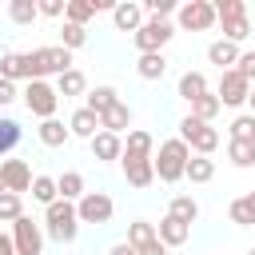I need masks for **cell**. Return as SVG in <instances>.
Here are the masks:
<instances>
[{
    "label": "cell",
    "mask_w": 255,
    "mask_h": 255,
    "mask_svg": "<svg viewBox=\"0 0 255 255\" xmlns=\"http://www.w3.org/2000/svg\"><path fill=\"white\" fill-rule=\"evenodd\" d=\"M187 159H191V147H187L179 135H175V139H163L159 151L151 155V163H155V179H163V183L183 179V175H187Z\"/></svg>",
    "instance_id": "6da1fadb"
},
{
    "label": "cell",
    "mask_w": 255,
    "mask_h": 255,
    "mask_svg": "<svg viewBox=\"0 0 255 255\" xmlns=\"http://www.w3.org/2000/svg\"><path fill=\"white\" fill-rule=\"evenodd\" d=\"M44 227H48V235H52L56 243H72V239H76V231H80L76 203H68V199H56V203L44 211Z\"/></svg>",
    "instance_id": "7a4b0ae2"
},
{
    "label": "cell",
    "mask_w": 255,
    "mask_h": 255,
    "mask_svg": "<svg viewBox=\"0 0 255 255\" xmlns=\"http://www.w3.org/2000/svg\"><path fill=\"white\" fill-rule=\"evenodd\" d=\"M179 139L195 151V155H211L215 147H219V131L211 128V124H203V120H195V116H187V120H179Z\"/></svg>",
    "instance_id": "3957f363"
},
{
    "label": "cell",
    "mask_w": 255,
    "mask_h": 255,
    "mask_svg": "<svg viewBox=\"0 0 255 255\" xmlns=\"http://www.w3.org/2000/svg\"><path fill=\"white\" fill-rule=\"evenodd\" d=\"M24 108L40 120H56V108H60V92L48 84V80H32L24 88Z\"/></svg>",
    "instance_id": "277c9868"
},
{
    "label": "cell",
    "mask_w": 255,
    "mask_h": 255,
    "mask_svg": "<svg viewBox=\"0 0 255 255\" xmlns=\"http://www.w3.org/2000/svg\"><path fill=\"white\" fill-rule=\"evenodd\" d=\"M179 28H187V32H207L219 16H215V4L211 0H187V4H179Z\"/></svg>",
    "instance_id": "5b68a950"
},
{
    "label": "cell",
    "mask_w": 255,
    "mask_h": 255,
    "mask_svg": "<svg viewBox=\"0 0 255 255\" xmlns=\"http://www.w3.org/2000/svg\"><path fill=\"white\" fill-rule=\"evenodd\" d=\"M171 36H175V28H171L167 20H143L139 32H135L131 40H135L139 56H147V52H163V44H167Z\"/></svg>",
    "instance_id": "8992f818"
},
{
    "label": "cell",
    "mask_w": 255,
    "mask_h": 255,
    "mask_svg": "<svg viewBox=\"0 0 255 255\" xmlns=\"http://www.w3.org/2000/svg\"><path fill=\"white\" fill-rule=\"evenodd\" d=\"M12 243H16V255H40V251H44V231H40V223L28 219V215H20V219L12 223Z\"/></svg>",
    "instance_id": "52a82bcc"
},
{
    "label": "cell",
    "mask_w": 255,
    "mask_h": 255,
    "mask_svg": "<svg viewBox=\"0 0 255 255\" xmlns=\"http://www.w3.org/2000/svg\"><path fill=\"white\" fill-rule=\"evenodd\" d=\"M112 211H116V203H112V195H104V191H88V195L76 203L80 223H112Z\"/></svg>",
    "instance_id": "ba28073f"
},
{
    "label": "cell",
    "mask_w": 255,
    "mask_h": 255,
    "mask_svg": "<svg viewBox=\"0 0 255 255\" xmlns=\"http://www.w3.org/2000/svg\"><path fill=\"white\" fill-rule=\"evenodd\" d=\"M219 104H227V108H239V104H247V96H251V84L231 68V72H219Z\"/></svg>",
    "instance_id": "9c48e42d"
},
{
    "label": "cell",
    "mask_w": 255,
    "mask_h": 255,
    "mask_svg": "<svg viewBox=\"0 0 255 255\" xmlns=\"http://www.w3.org/2000/svg\"><path fill=\"white\" fill-rule=\"evenodd\" d=\"M0 175H4V187L12 191V195H20V191H32V167H28V159H4L0 163Z\"/></svg>",
    "instance_id": "30bf717a"
},
{
    "label": "cell",
    "mask_w": 255,
    "mask_h": 255,
    "mask_svg": "<svg viewBox=\"0 0 255 255\" xmlns=\"http://www.w3.org/2000/svg\"><path fill=\"white\" fill-rule=\"evenodd\" d=\"M155 235H159L163 247H183V243L191 239V227H187L183 219H175V215H163L159 227H155Z\"/></svg>",
    "instance_id": "8fae6325"
},
{
    "label": "cell",
    "mask_w": 255,
    "mask_h": 255,
    "mask_svg": "<svg viewBox=\"0 0 255 255\" xmlns=\"http://www.w3.org/2000/svg\"><path fill=\"white\" fill-rule=\"evenodd\" d=\"M104 8H116V4H112V0H68V12H64V20L84 28V24H88L96 12H104Z\"/></svg>",
    "instance_id": "7c38bea8"
},
{
    "label": "cell",
    "mask_w": 255,
    "mask_h": 255,
    "mask_svg": "<svg viewBox=\"0 0 255 255\" xmlns=\"http://www.w3.org/2000/svg\"><path fill=\"white\" fill-rule=\"evenodd\" d=\"M112 20H116V28L120 32H139V24H143V4H131V0H124V4H116L112 8Z\"/></svg>",
    "instance_id": "4fadbf2b"
},
{
    "label": "cell",
    "mask_w": 255,
    "mask_h": 255,
    "mask_svg": "<svg viewBox=\"0 0 255 255\" xmlns=\"http://www.w3.org/2000/svg\"><path fill=\"white\" fill-rule=\"evenodd\" d=\"M0 80H32V68H28V52H4L0 56Z\"/></svg>",
    "instance_id": "5bb4252c"
},
{
    "label": "cell",
    "mask_w": 255,
    "mask_h": 255,
    "mask_svg": "<svg viewBox=\"0 0 255 255\" xmlns=\"http://www.w3.org/2000/svg\"><path fill=\"white\" fill-rule=\"evenodd\" d=\"M68 131L92 143V139L100 135V116H96L92 108H80V112H72V120H68Z\"/></svg>",
    "instance_id": "9a60e30c"
},
{
    "label": "cell",
    "mask_w": 255,
    "mask_h": 255,
    "mask_svg": "<svg viewBox=\"0 0 255 255\" xmlns=\"http://www.w3.org/2000/svg\"><path fill=\"white\" fill-rule=\"evenodd\" d=\"M239 56H243V52H239V44H231V40H215V44L207 48V60H211L219 72H231V68L239 64Z\"/></svg>",
    "instance_id": "2e32d148"
},
{
    "label": "cell",
    "mask_w": 255,
    "mask_h": 255,
    "mask_svg": "<svg viewBox=\"0 0 255 255\" xmlns=\"http://www.w3.org/2000/svg\"><path fill=\"white\" fill-rule=\"evenodd\" d=\"M128 124H131V108L120 100V104H112L104 116H100V131H112V135H124L128 131Z\"/></svg>",
    "instance_id": "e0dca14e"
},
{
    "label": "cell",
    "mask_w": 255,
    "mask_h": 255,
    "mask_svg": "<svg viewBox=\"0 0 255 255\" xmlns=\"http://www.w3.org/2000/svg\"><path fill=\"white\" fill-rule=\"evenodd\" d=\"M92 155H96V159H104V163L124 159V139H120V135H112V131H100V135L92 139Z\"/></svg>",
    "instance_id": "ac0fdd59"
},
{
    "label": "cell",
    "mask_w": 255,
    "mask_h": 255,
    "mask_svg": "<svg viewBox=\"0 0 255 255\" xmlns=\"http://www.w3.org/2000/svg\"><path fill=\"white\" fill-rule=\"evenodd\" d=\"M124 179L131 187H147L155 179V163L151 159H124Z\"/></svg>",
    "instance_id": "d6986e66"
},
{
    "label": "cell",
    "mask_w": 255,
    "mask_h": 255,
    "mask_svg": "<svg viewBox=\"0 0 255 255\" xmlns=\"http://www.w3.org/2000/svg\"><path fill=\"white\" fill-rule=\"evenodd\" d=\"M36 135H40V143H44V147H64V143L72 139V131H68L60 120H40Z\"/></svg>",
    "instance_id": "ffe728a7"
},
{
    "label": "cell",
    "mask_w": 255,
    "mask_h": 255,
    "mask_svg": "<svg viewBox=\"0 0 255 255\" xmlns=\"http://www.w3.org/2000/svg\"><path fill=\"white\" fill-rule=\"evenodd\" d=\"M151 147H155V139H151L147 131H128V139H124V159H151Z\"/></svg>",
    "instance_id": "44dd1931"
},
{
    "label": "cell",
    "mask_w": 255,
    "mask_h": 255,
    "mask_svg": "<svg viewBox=\"0 0 255 255\" xmlns=\"http://www.w3.org/2000/svg\"><path fill=\"white\" fill-rule=\"evenodd\" d=\"M179 96H183L187 104H195L199 96H207V76H203V72H183V76H179Z\"/></svg>",
    "instance_id": "7402d4cb"
},
{
    "label": "cell",
    "mask_w": 255,
    "mask_h": 255,
    "mask_svg": "<svg viewBox=\"0 0 255 255\" xmlns=\"http://www.w3.org/2000/svg\"><path fill=\"white\" fill-rule=\"evenodd\" d=\"M56 92L68 100V96H84L88 92V80H84V72L80 68H72V72H64V76H56Z\"/></svg>",
    "instance_id": "603a6c76"
},
{
    "label": "cell",
    "mask_w": 255,
    "mask_h": 255,
    "mask_svg": "<svg viewBox=\"0 0 255 255\" xmlns=\"http://www.w3.org/2000/svg\"><path fill=\"white\" fill-rule=\"evenodd\" d=\"M183 179H191V183H211V179H215V159H207V155H191Z\"/></svg>",
    "instance_id": "cb8c5ba5"
},
{
    "label": "cell",
    "mask_w": 255,
    "mask_h": 255,
    "mask_svg": "<svg viewBox=\"0 0 255 255\" xmlns=\"http://www.w3.org/2000/svg\"><path fill=\"white\" fill-rule=\"evenodd\" d=\"M56 187H60V199H68V203H72V199L80 203V199L88 195V191H84V175H80V171H64V175L56 179Z\"/></svg>",
    "instance_id": "d4e9b609"
},
{
    "label": "cell",
    "mask_w": 255,
    "mask_h": 255,
    "mask_svg": "<svg viewBox=\"0 0 255 255\" xmlns=\"http://www.w3.org/2000/svg\"><path fill=\"white\" fill-rule=\"evenodd\" d=\"M135 72H139L143 80H163V72H167V60H163V52H147V56H139Z\"/></svg>",
    "instance_id": "484cf974"
},
{
    "label": "cell",
    "mask_w": 255,
    "mask_h": 255,
    "mask_svg": "<svg viewBox=\"0 0 255 255\" xmlns=\"http://www.w3.org/2000/svg\"><path fill=\"white\" fill-rule=\"evenodd\" d=\"M84 100H88L84 108H92L96 116H104V112H108L112 104H120V96H116V88H108V84H104V88H92V92H88Z\"/></svg>",
    "instance_id": "4316f807"
},
{
    "label": "cell",
    "mask_w": 255,
    "mask_h": 255,
    "mask_svg": "<svg viewBox=\"0 0 255 255\" xmlns=\"http://www.w3.org/2000/svg\"><path fill=\"white\" fill-rule=\"evenodd\" d=\"M32 199H40L44 207H52V203L60 199V187H56V179H52V175H36V179H32Z\"/></svg>",
    "instance_id": "83f0119b"
},
{
    "label": "cell",
    "mask_w": 255,
    "mask_h": 255,
    "mask_svg": "<svg viewBox=\"0 0 255 255\" xmlns=\"http://www.w3.org/2000/svg\"><path fill=\"white\" fill-rule=\"evenodd\" d=\"M167 215H175V219H183V223L191 227V223L199 219V203H195L191 195H175V199H171V207H167Z\"/></svg>",
    "instance_id": "f1b7e54d"
},
{
    "label": "cell",
    "mask_w": 255,
    "mask_h": 255,
    "mask_svg": "<svg viewBox=\"0 0 255 255\" xmlns=\"http://www.w3.org/2000/svg\"><path fill=\"white\" fill-rule=\"evenodd\" d=\"M231 223H239V227H251L255 223V191L251 195H239L231 203Z\"/></svg>",
    "instance_id": "f546056e"
},
{
    "label": "cell",
    "mask_w": 255,
    "mask_h": 255,
    "mask_svg": "<svg viewBox=\"0 0 255 255\" xmlns=\"http://www.w3.org/2000/svg\"><path fill=\"white\" fill-rule=\"evenodd\" d=\"M155 239H159V235H155V227H151L147 219H135V223L128 227V243H131L135 251H139V247H147V243H155Z\"/></svg>",
    "instance_id": "4dcf8cb0"
},
{
    "label": "cell",
    "mask_w": 255,
    "mask_h": 255,
    "mask_svg": "<svg viewBox=\"0 0 255 255\" xmlns=\"http://www.w3.org/2000/svg\"><path fill=\"white\" fill-rule=\"evenodd\" d=\"M84 44H88V28H80V24H68V20H64V28H60V48L76 52V48H84Z\"/></svg>",
    "instance_id": "1f68e13d"
},
{
    "label": "cell",
    "mask_w": 255,
    "mask_h": 255,
    "mask_svg": "<svg viewBox=\"0 0 255 255\" xmlns=\"http://www.w3.org/2000/svg\"><path fill=\"white\" fill-rule=\"evenodd\" d=\"M219 108H223V104H219V96H211V92H207V96H199V100L191 104V116H195V120H203V124H211V120L219 116Z\"/></svg>",
    "instance_id": "d6a6232c"
},
{
    "label": "cell",
    "mask_w": 255,
    "mask_h": 255,
    "mask_svg": "<svg viewBox=\"0 0 255 255\" xmlns=\"http://www.w3.org/2000/svg\"><path fill=\"white\" fill-rule=\"evenodd\" d=\"M227 159H231L235 167H251V163H255V143L231 139V143H227Z\"/></svg>",
    "instance_id": "836d02e7"
},
{
    "label": "cell",
    "mask_w": 255,
    "mask_h": 255,
    "mask_svg": "<svg viewBox=\"0 0 255 255\" xmlns=\"http://www.w3.org/2000/svg\"><path fill=\"white\" fill-rule=\"evenodd\" d=\"M8 16H12L16 24H32V20L40 16V4H36V0H12V4H8Z\"/></svg>",
    "instance_id": "e575fe53"
},
{
    "label": "cell",
    "mask_w": 255,
    "mask_h": 255,
    "mask_svg": "<svg viewBox=\"0 0 255 255\" xmlns=\"http://www.w3.org/2000/svg\"><path fill=\"white\" fill-rule=\"evenodd\" d=\"M219 24H223V40H231V44H239V40H247V36H251V20H247V16L219 20Z\"/></svg>",
    "instance_id": "d590c367"
},
{
    "label": "cell",
    "mask_w": 255,
    "mask_h": 255,
    "mask_svg": "<svg viewBox=\"0 0 255 255\" xmlns=\"http://www.w3.org/2000/svg\"><path fill=\"white\" fill-rule=\"evenodd\" d=\"M231 139H243V143H255V116H235L231 120Z\"/></svg>",
    "instance_id": "8d00e7d4"
},
{
    "label": "cell",
    "mask_w": 255,
    "mask_h": 255,
    "mask_svg": "<svg viewBox=\"0 0 255 255\" xmlns=\"http://www.w3.org/2000/svg\"><path fill=\"white\" fill-rule=\"evenodd\" d=\"M20 215H24V203H20V195L4 191V195H0V223H16Z\"/></svg>",
    "instance_id": "74e56055"
},
{
    "label": "cell",
    "mask_w": 255,
    "mask_h": 255,
    "mask_svg": "<svg viewBox=\"0 0 255 255\" xmlns=\"http://www.w3.org/2000/svg\"><path fill=\"white\" fill-rule=\"evenodd\" d=\"M20 143V124L16 120H0V155H8Z\"/></svg>",
    "instance_id": "f35d334b"
},
{
    "label": "cell",
    "mask_w": 255,
    "mask_h": 255,
    "mask_svg": "<svg viewBox=\"0 0 255 255\" xmlns=\"http://www.w3.org/2000/svg\"><path fill=\"white\" fill-rule=\"evenodd\" d=\"M215 16H219V20H235V16H247V4H243V0H215Z\"/></svg>",
    "instance_id": "ab89813d"
},
{
    "label": "cell",
    "mask_w": 255,
    "mask_h": 255,
    "mask_svg": "<svg viewBox=\"0 0 255 255\" xmlns=\"http://www.w3.org/2000/svg\"><path fill=\"white\" fill-rule=\"evenodd\" d=\"M143 12H151V20H163L179 8H175V0H143Z\"/></svg>",
    "instance_id": "60d3db41"
},
{
    "label": "cell",
    "mask_w": 255,
    "mask_h": 255,
    "mask_svg": "<svg viewBox=\"0 0 255 255\" xmlns=\"http://www.w3.org/2000/svg\"><path fill=\"white\" fill-rule=\"evenodd\" d=\"M235 72H239L247 84H255V52H243V56H239V64H235Z\"/></svg>",
    "instance_id": "b9f144b4"
},
{
    "label": "cell",
    "mask_w": 255,
    "mask_h": 255,
    "mask_svg": "<svg viewBox=\"0 0 255 255\" xmlns=\"http://www.w3.org/2000/svg\"><path fill=\"white\" fill-rule=\"evenodd\" d=\"M68 4L64 0H40V16H64Z\"/></svg>",
    "instance_id": "7bdbcfd3"
},
{
    "label": "cell",
    "mask_w": 255,
    "mask_h": 255,
    "mask_svg": "<svg viewBox=\"0 0 255 255\" xmlns=\"http://www.w3.org/2000/svg\"><path fill=\"white\" fill-rule=\"evenodd\" d=\"M12 100H16V84H12V80H0V108L12 104Z\"/></svg>",
    "instance_id": "ee69618b"
},
{
    "label": "cell",
    "mask_w": 255,
    "mask_h": 255,
    "mask_svg": "<svg viewBox=\"0 0 255 255\" xmlns=\"http://www.w3.org/2000/svg\"><path fill=\"white\" fill-rule=\"evenodd\" d=\"M139 255H167V247L155 239V243H147V247H139Z\"/></svg>",
    "instance_id": "f6af8a7d"
},
{
    "label": "cell",
    "mask_w": 255,
    "mask_h": 255,
    "mask_svg": "<svg viewBox=\"0 0 255 255\" xmlns=\"http://www.w3.org/2000/svg\"><path fill=\"white\" fill-rule=\"evenodd\" d=\"M108 255H139V251H135V247H131V243H128V239H124V243H116V247H112V251H108Z\"/></svg>",
    "instance_id": "bcb514c9"
},
{
    "label": "cell",
    "mask_w": 255,
    "mask_h": 255,
    "mask_svg": "<svg viewBox=\"0 0 255 255\" xmlns=\"http://www.w3.org/2000/svg\"><path fill=\"white\" fill-rule=\"evenodd\" d=\"M12 251H16V243H12V235H4V231H0V255H12Z\"/></svg>",
    "instance_id": "7dc6e473"
},
{
    "label": "cell",
    "mask_w": 255,
    "mask_h": 255,
    "mask_svg": "<svg viewBox=\"0 0 255 255\" xmlns=\"http://www.w3.org/2000/svg\"><path fill=\"white\" fill-rule=\"evenodd\" d=\"M247 104H251V116H255V88H251V96H247Z\"/></svg>",
    "instance_id": "c3c4849f"
},
{
    "label": "cell",
    "mask_w": 255,
    "mask_h": 255,
    "mask_svg": "<svg viewBox=\"0 0 255 255\" xmlns=\"http://www.w3.org/2000/svg\"><path fill=\"white\" fill-rule=\"evenodd\" d=\"M4 191H8V187H4V175H0V195H4Z\"/></svg>",
    "instance_id": "681fc988"
},
{
    "label": "cell",
    "mask_w": 255,
    "mask_h": 255,
    "mask_svg": "<svg viewBox=\"0 0 255 255\" xmlns=\"http://www.w3.org/2000/svg\"><path fill=\"white\" fill-rule=\"evenodd\" d=\"M247 255H255V247H251V251H247Z\"/></svg>",
    "instance_id": "f907efd6"
},
{
    "label": "cell",
    "mask_w": 255,
    "mask_h": 255,
    "mask_svg": "<svg viewBox=\"0 0 255 255\" xmlns=\"http://www.w3.org/2000/svg\"><path fill=\"white\" fill-rule=\"evenodd\" d=\"M12 255H16V251H12Z\"/></svg>",
    "instance_id": "816d5d0a"
}]
</instances>
